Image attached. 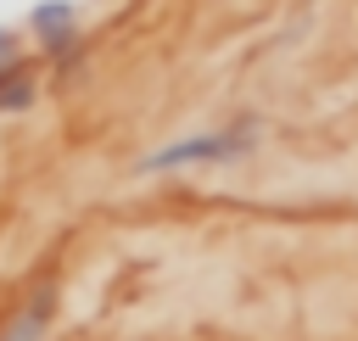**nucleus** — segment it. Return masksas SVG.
Here are the masks:
<instances>
[{"label":"nucleus","mask_w":358,"mask_h":341,"mask_svg":"<svg viewBox=\"0 0 358 341\" xmlns=\"http://www.w3.org/2000/svg\"><path fill=\"white\" fill-rule=\"evenodd\" d=\"M263 140H268V112L241 106V112H224V117L207 123V129H190V134H173V140L151 145L145 157L129 162V179H179V173L241 168V162L257 157Z\"/></svg>","instance_id":"1"},{"label":"nucleus","mask_w":358,"mask_h":341,"mask_svg":"<svg viewBox=\"0 0 358 341\" xmlns=\"http://www.w3.org/2000/svg\"><path fill=\"white\" fill-rule=\"evenodd\" d=\"M17 28H22L28 50L39 56L50 95H67L90 78V22H84L78 0H34Z\"/></svg>","instance_id":"2"},{"label":"nucleus","mask_w":358,"mask_h":341,"mask_svg":"<svg viewBox=\"0 0 358 341\" xmlns=\"http://www.w3.org/2000/svg\"><path fill=\"white\" fill-rule=\"evenodd\" d=\"M62 319V280L39 274L0 307V341H50Z\"/></svg>","instance_id":"3"},{"label":"nucleus","mask_w":358,"mask_h":341,"mask_svg":"<svg viewBox=\"0 0 358 341\" xmlns=\"http://www.w3.org/2000/svg\"><path fill=\"white\" fill-rule=\"evenodd\" d=\"M45 95H50V89H45V67H39V56H22L17 67L0 73V117H28Z\"/></svg>","instance_id":"4"},{"label":"nucleus","mask_w":358,"mask_h":341,"mask_svg":"<svg viewBox=\"0 0 358 341\" xmlns=\"http://www.w3.org/2000/svg\"><path fill=\"white\" fill-rule=\"evenodd\" d=\"M22 56H34V50H28V39H22V28H17V22H0V73H6V67H17Z\"/></svg>","instance_id":"5"},{"label":"nucleus","mask_w":358,"mask_h":341,"mask_svg":"<svg viewBox=\"0 0 358 341\" xmlns=\"http://www.w3.org/2000/svg\"><path fill=\"white\" fill-rule=\"evenodd\" d=\"M123 6H129V11H145V6H151V0H123Z\"/></svg>","instance_id":"6"}]
</instances>
